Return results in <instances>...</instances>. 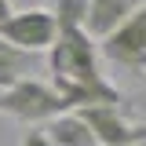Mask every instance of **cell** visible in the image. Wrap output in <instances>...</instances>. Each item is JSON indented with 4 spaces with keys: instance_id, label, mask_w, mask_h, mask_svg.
I'll return each instance as SVG.
<instances>
[{
    "instance_id": "9",
    "label": "cell",
    "mask_w": 146,
    "mask_h": 146,
    "mask_svg": "<svg viewBox=\"0 0 146 146\" xmlns=\"http://www.w3.org/2000/svg\"><path fill=\"white\" fill-rule=\"evenodd\" d=\"M51 15L58 22V29H84L88 0H51Z\"/></svg>"
},
{
    "instance_id": "3",
    "label": "cell",
    "mask_w": 146,
    "mask_h": 146,
    "mask_svg": "<svg viewBox=\"0 0 146 146\" xmlns=\"http://www.w3.org/2000/svg\"><path fill=\"white\" fill-rule=\"evenodd\" d=\"M99 55L131 77H146V4L99 40Z\"/></svg>"
},
{
    "instance_id": "8",
    "label": "cell",
    "mask_w": 146,
    "mask_h": 146,
    "mask_svg": "<svg viewBox=\"0 0 146 146\" xmlns=\"http://www.w3.org/2000/svg\"><path fill=\"white\" fill-rule=\"evenodd\" d=\"M36 66H40V55L22 51V48L7 44V40L0 36V88H11L18 80H26Z\"/></svg>"
},
{
    "instance_id": "6",
    "label": "cell",
    "mask_w": 146,
    "mask_h": 146,
    "mask_svg": "<svg viewBox=\"0 0 146 146\" xmlns=\"http://www.w3.org/2000/svg\"><path fill=\"white\" fill-rule=\"evenodd\" d=\"M143 4H146V0H88L84 29H88V36L102 40V36H110L128 15H135Z\"/></svg>"
},
{
    "instance_id": "10",
    "label": "cell",
    "mask_w": 146,
    "mask_h": 146,
    "mask_svg": "<svg viewBox=\"0 0 146 146\" xmlns=\"http://www.w3.org/2000/svg\"><path fill=\"white\" fill-rule=\"evenodd\" d=\"M22 146H51V143H48V135H44V131H26Z\"/></svg>"
},
{
    "instance_id": "1",
    "label": "cell",
    "mask_w": 146,
    "mask_h": 146,
    "mask_svg": "<svg viewBox=\"0 0 146 146\" xmlns=\"http://www.w3.org/2000/svg\"><path fill=\"white\" fill-rule=\"evenodd\" d=\"M48 70H51V80L106 84L99 40L88 36V29H58L55 44L48 48Z\"/></svg>"
},
{
    "instance_id": "7",
    "label": "cell",
    "mask_w": 146,
    "mask_h": 146,
    "mask_svg": "<svg viewBox=\"0 0 146 146\" xmlns=\"http://www.w3.org/2000/svg\"><path fill=\"white\" fill-rule=\"evenodd\" d=\"M44 135H48L51 146H99L95 131H91V128L80 121V113H73V110L51 117V121L44 124Z\"/></svg>"
},
{
    "instance_id": "2",
    "label": "cell",
    "mask_w": 146,
    "mask_h": 146,
    "mask_svg": "<svg viewBox=\"0 0 146 146\" xmlns=\"http://www.w3.org/2000/svg\"><path fill=\"white\" fill-rule=\"evenodd\" d=\"M0 113L4 117H15L22 124H48L58 113H70V106L55 91L51 80L26 77V80H18L11 88H0Z\"/></svg>"
},
{
    "instance_id": "5",
    "label": "cell",
    "mask_w": 146,
    "mask_h": 146,
    "mask_svg": "<svg viewBox=\"0 0 146 146\" xmlns=\"http://www.w3.org/2000/svg\"><path fill=\"white\" fill-rule=\"evenodd\" d=\"M0 36L7 44H15L22 51H48L58 36V22H55L51 7H26V11H15L11 18L0 22Z\"/></svg>"
},
{
    "instance_id": "4",
    "label": "cell",
    "mask_w": 146,
    "mask_h": 146,
    "mask_svg": "<svg viewBox=\"0 0 146 146\" xmlns=\"http://www.w3.org/2000/svg\"><path fill=\"white\" fill-rule=\"evenodd\" d=\"M80 121L95 131L99 146H143L146 143V124L128 117L124 102H102V106H84L73 110Z\"/></svg>"
},
{
    "instance_id": "13",
    "label": "cell",
    "mask_w": 146,
    "mask_h": 146,
    "mask_svg": "<svg viewBox=\"0 0 146 146\" xmlns=\"http://www.w3.org/2000/svg\"><path fill=\"white\" fill-rule=\"evenodd\" d=\"M143 146H146V143H143Z\"/></svg>"
},
{
    "instance_id": "11",
    "label": "cell",
    "mask_w": 146,
    "mask_h": 146,
    "mask_svg": "<svg viewBox=\"0 0 146 146\" xmlns=\"http://www.w3.org/2000/svg\"><path fill=\"white\" fill-rule=\"evenodd\" d=\"M11 15H15V4H11V0H0V22L11 18Z\"/></svg>"
},
{
    "instance_id": "12",
    "label": "cell",
    "mask_w": 146,
    "mask_h": 146,
    "mask_svg": "<svg viewBox=\"0 0 146 146\" xmlns=\"http://www.w3.org/2000/svg\"><path fill=\"white\" fill-rule=\"evenodd\" d=\"M26 4H29V7H40V4H44V0H26Z\"/></svg>"
}]
</instances>
